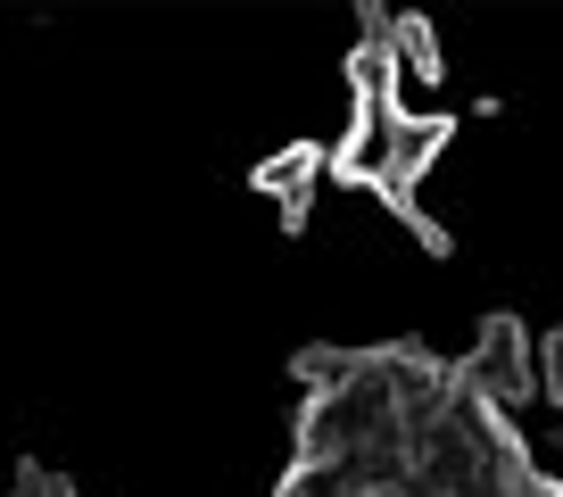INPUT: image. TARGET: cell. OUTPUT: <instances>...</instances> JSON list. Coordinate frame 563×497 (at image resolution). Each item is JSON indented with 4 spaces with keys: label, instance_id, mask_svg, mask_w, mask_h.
<instances>
[{
    "label": "cell",
    "instance_id": "cell-1",
    "mask_svg": "<svg viewBox=\"0 0 563 497\" xmlns=\"http://www.w3.org/2000/svg\"><path fill=\"white\" fill-rule=\"evenodd\" d=\"M456 390L473 398L481 415H514L539 382H530V332L514 316H489L481 323V340H473V356H464V373H456Z\"/></svg>",
    "mask_w": 563,
    "mask_h": 497
},
{
    "label": "cell",
    "instance_id": "cell-2",
    "mask_svg": "<svg viewBox=\"0 0 563 497\" xmlns=\"http://www.w3.org/2000/svg\"><path fill=\"white\" fill-rule=\"evenodd\" d=\"M323 166H332V158H323V150H307V142H299V150H274V158L257 166V191L282 208V224H290V232H299V224H307V208H316Z\"/></svg>",
    "mask_w": 563,
    "mask_h": 497
}]
</instances>
